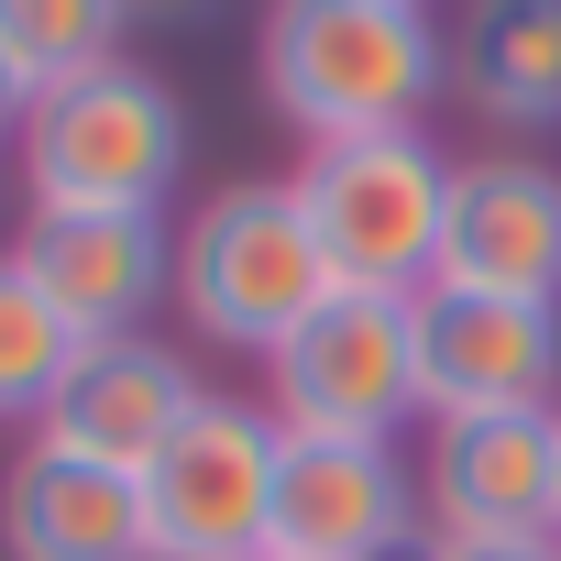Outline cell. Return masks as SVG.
<instances>
[{
	"label": "cell",
	"mask_w": 561,
	"mask_h": 561,
	"mask_svg": "<svg viewBox=\"0 0 561 561\" xmlns=\"http://www.w3.org/2000/svg\"><path fill=\"white\" fill-rule=\"evenodd\" d=\"M451 78L419 0H275L264 12V100L298 144L419 133V100Z\"/></svg>",
	"instance_id": "1"
},
{
	"label": "cell",
	"mask_w": 561,
	"mask_h": 561,
	"mask_svg": "<svg viewBox=\"0 0 561 561\" xmlns=\"http://www.w3.org/2000/svg\"><path fill=\"white\" fill-rule=\"evenodd\" d=\"M331 287L353 298H419L440 275V220H451V165L430 154V133H364V144H309V165L287 176Z\"/></svg>",
	"instance_id": "2"
},
{
	"label": "cell",
	"mask_w": 561,
	"mask_h": 561,
	"mask_svg": "<svg viewBox=\"0 0 561 561\" xmlns=\"http://www.w3.org/2000/svg\"><path fill=\"white\" fill-rule=\"evenodd\" d=\"M331 298V264L298 220L287 187H220L187 231H176V309L231 342V353H287L309 331V309Z\"/></svg>",
	"instance_id": "3"
},
{
	"label": "cell",
	"mask_w": 561,
	"mask_h": 561,
	"mask_svg": "<svg viewBox=\"0 0 561 561\" xmlns=\"http://www.w3.org/2000/svg\"><path fill=\"white\" fill-rule=\"evenodd\" d=\"M23 176H34V209H144L187 176V111L154 67H100L56 100H34L23 122Z\"/></svg>",
	"instance_id": "4"
},
{
	"label": "cell",
	"mask_w": 561,
	"mask_h": 561,
	"mask_svg": "<svg viewBox=\"0 0 561 561\" xmlns=\"http://www.w3.org/2000/svg\"><path fill=\"white\" fill-rule=\"evenodd\" d=\"M275 430L242 397H198V419L133 473L144 484V528L154 561H264V517H275Z\"/></svg>",
	"instance_id": "5"
},
{
	"label": "cell",
	"mask_w": 561,
	"mask_h": 561,
	"mask_svg": "<svg viewBox=\"0 0 561 561\" xmlns=\"http://www.w3.org/2000/svg\"><path fill=\"white\" fill-rule=\"evenodd\" d=\"M264 386H275V430H298V440H397V419L419 408L408 298L331 287L309 309V331L264 364Z\"/></svg>",
	"instance_id": "6"
},
{
	"label": "cell",
	"mask_w": 561,
	"mask_h": 561,
	"mask_svg": "<svg viewBox=\"0 0 561 561\" xmlns=\"http://www.w3.org/2000/svg\"><path fill=\"white\" fill-rule=\"evenodd\" d=\"M419 495L440 539H561V408L440 419Z\"/></svg>",
	"instance_id": "7"
},
{
	"label": "cell",
	"mask_w": 561,
	"mask_h": 561,
	"mask_svg": "<svg viewBox=\"0 0 561 561\" xmlns=\"http://www.w3.org/2000/svg\"><path fill=\"white\" fill-rule=\"evenodd\" d=\"M419 408L430 419H484V408H550L561 375V309L528 298H473V287H419Z\"/></svg>",
	"instance_id": "8"
},
{
	"label": "cell",
	"mask_w": 561,
	"mask_h": 561,
	"mask_svg": "<svg viewBox=\"0 0 561 561\" xmlns=\"http://www.w3.org/2000/svg\"><path fill=\"white\" fill-rule=\"evenodd\" d=\"M419 528V484L397 462V440H298L275 451V517L264 550L275 561H386Z\"/></svg>",
	"instance_id": "9"
},
{
	"label": "cell",
	"mask_w": 561,
	"mask_h": 561,
	"mask_svg": "<svg viewBox=\"0 0 561 561\" xmlns=\"http://www.w3.org/2000/svg\"><path fill=\"white\" fill-rule=\"evenodd\" d=\"M12 264L56 298V320L78 342H122L165 287H176V242L144 209H34Z\"/></svg>",
	"instance_id": "10"
},
{
	"label": "cell",
	"mask_w": 561,
	"mask_h": 561,
	"mask_svg": "<svg viewBox=\"0 0 561 561\" xmlns=\"http://www.w3.org/2000/svg\"><path fill=\"white\" fill-rule=\"evenodd\" d=\"M430 287H473V298H561V176L528 154H484L451 165V220H440V275Z\"/></svg>",
	"instance_id": "11"
},
{
	"label": "cell",
	"mask_w": 561,
	"mask_h": 561,
	"mask_svg": "<svg viewBox=\"0 0 561 561\" xmlns=\"http://www.w3.org/2000/svg\"><path fill=\"white\" fill-rule=\"evenodd\" d=\"M198 397H209V386H198L165 342H144V331H122V342H78V364H67V386H56V408H45V440L78 451V462L144 473V462L198 419Z\"/></svg>",
	"instance_id": "12"
},
{
	"label": "cell",
	"mask_w": 561,
	"mask_h": 561,
	"mask_svg": "<svg viewBox=\"0 0 561 561\" xmlns=\"http://www.w3.org/2000/svg\"><path fill=\"white\" fill-rule=\"evenodd\" d=\"M0 550L12 561H154L144 484L34 440L12 473H0Z\"/></svg>",
	"instance_id": "13"
},
{
	"label": "cell",
	"mask_w": 561,
	"mask_h": 561,
	"mask_svg": "<svg viewBox=\"0 0 561 561\" xmlns=\"http://www.w3.org/2000/svg\"><path fill=\"white\" fill-rule=\"evenodd\" d=\"M451 78L495 122H561V0H462Z\"/></svg>",
	"instance_id": "14"
},
{
	"label": "cell",
	"mask_w": 561,
	"mask_h": 561,
	"mask_svg": "<svg viewBox=\"0 0 561 561\" xmlns=\"http://www.w3.org/2000/svg\"><path fill=\"white\" fill-rule=\"evenodd\" d=\"M122 34H133L122 0H0V56H12V78L34 100L122 67Z\"/></svg>",
	"instance_id": "15"
},
{
	"label": "cell",
	"mask_w": 561,
	"mask_h": 561,
	"mask_svg": "<svg viewBox=\"0 0 561 561\" xmlns=\"http://www.w3.org/2000/svg\"><path fill=\"white\" fill-rule=\"evenodd\" d=\"M67 364H78V331L56 320V298L34 287V275L0 253V419H45Z\"/></svg>",
	"instance_id": "16"
},
{
	"label": "cell",
	"mask_w": 561,
	"mask_h": 561,
	"mask_svg": "<svg viewBox=\"0 0 561 561\" xmlns=\"http://www.w3.org/2000/svg\"><path fill=\"white\" fill-rule=\"evenodd\" d=\"M419 561H561V539H440Z\"/></svg>",
	"instance_id": "17"
},
{
	"label": "cell",
	"mask_w": 561,
	"mask_h": 561,
	"mask_svg": "<svg viewBox=\"0 0 561 561\" xmlns=\"http://www.w3.org/2000/svg\"><path fill=\"white\" fill-rule=\"evenodd\" d=\"M23 122H34V89L12 78V56H0V133H23Z\"/></svg>",
	"instance_id": "18"
},
{
	"label": "cell",
	"mask_w": 561,
	"mask_h": 561,
	"mask_svg": "<svg viewBox=\"0 0 561 561\" xmlns=\"http://www.w3.org/2000/svg\"><path fill=\"white\" fill-rule=\"evenodd\" d=\"M122 12H133V23H198L209 0H122Z\"/></svg>",
	"instance_id": "19"
},
{
	"label": "cell",
	"mask_w": 561,
	"mask_h": 561,
	"mask_svg": "<svg viewBox=\"0 0 561 561\" xmlns=\"http://www.w3.org/2000/svg\"><path fill=\"white\" fill-rule=\"evenodd\" d=\"M264 561H275V550H264Z\"/></svg>",
	"instance_id": "20"
}]
</instances>
